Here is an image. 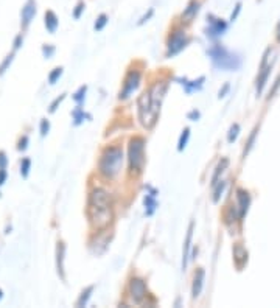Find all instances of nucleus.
<instances>
[{
    "instance_id": "nucleus-31",
    "label": "nucleus",
    "mask_w": 280,
    "mask_h": 308,
    "mask_svg": "<svg viewBox=\"0 0 280 308\" xmlns=\"http://www.w3.org/2000/svg\"><path fill=\"white\" fill-rule=\"evenodd\" d=\"M61 75H62V67H56V69H53V72L49 75V83H50V84H55L56 80H58V78H61Z\"/></svg>"
},
{
    "instance_id": "nucleus-14",
    "label": "nucleus",
    "mask_w": 280,
    "mask_h": 308,
    "mask_svg": "<svg viewBox=\"0 0 280 308\" xmlns=\"http://www.w3.org/2000/svg\"><path fill=\"white\" fill-rule=\"evenodd\" d=\"M204 277H205V272L203 268H199L195 274V279H193V285H191V297L196 299L199 294H201L203 287H204Z\"/></svg>"
},
{
    "instance_id": "nucleus-17",
    "label": "nucleus",
    "mask_w": 280,
    "mask_h": 308,
    "mask_svg": "<svg viewBox=\"0 0 280 308\" xmlns=\"http://www.w3.org/2000/svg\"><path fill=\"white\" fill-rule=\"evenodd\" d=\"M271 67H273V62H271V64H268L266 67L260 69V75L257 78V93H261L263 89H265L266 81H268V76H269V72H271Z\"/></svg>"
},
{
    "instance_id": "nucleus-1",
    "label": "nucleus",
    "mask_w": 280,
    "mask_h": 308,
    "mask_svg": "<svg viewBox=\"0 0 280 308\" xmlns=\"http://www.w3.org/2000/svg\"><path fill=\"white\" fill-rule=\"evenodd\" d=\"M87 217L95 229H105L114 218L111 196L103 188H93L89 195V205H87Z\"/></svg>"
},
{
    "instance_id": "nucleus-39",
    "label": "nucleus",
    "mask_w": 280,
    "mask_h": 308,
    "mask_svg": "<svg viewBox=\"0 0 280 308\" xmlns=\"http://www.w3.org/2000/svg\"><path fill=\"white\" fill-rule=\"evenodd\" d=\"M6 163H8L6 154L3 151H0V170H5L6 168Z\"/></svg>"
},
{
    "instance_id": "nucleus-13",
    "label": "nucleus",
    "mask_w": 280,
    "mask_h": 308,
    "mask_svg": "<svg viewBox=\"0 0 280 308\" xmlns=\"http://www.w3.org/2000/svg\"><path fill=\"white\" fill-rule=\"evenodd\" d=\"M35 14H36V2L35 0H28L25 6L22 8V25L28 27L30 22L33 20Z\"/></svg>"
},
{
    "instance_id": "nucleus-46",
    "label": "nucleus",
    "mask_w": 280,
    "mask_h": 308,
    "mask_svg": "<svg viewBox=\"0 0 280 308\" xmlns=\"http://www.w3.org/2000/svg\"><path fill=\"white\" fill-rule=\"evenodd\" d=\"M277 42H280V22H279V25H277Z\"/></svg>"
},
{
    "instance_id": "nucleus-2",
    "label": "nucleus",
    "mask_w": 280,
    "mask_h": 308,
    "mask_svg": "<svg viewBox=\"0 0 280 308\" xmlns=\"http://www.w3.org/2000/svg\"><path fill=\"white\" fill-rule=\"evenodd\" d=\"M123 167V149L120 146H108L98 161V171L103 178L114 179Z\"/></svg>"
},
{
    "instance_id": "nucleus-44",
    "label": "nucleus",
    "mask_w": 280,
    "mask_h": 308,
    "mask_svg": "<svg viewBox=\"0 0 280 308\" xmlns=\"http://www.w3.org/2000/svg\"><path fill=\"white\" fill-rule=\"evenodd\" d=\"M20 45H22V36L19 35L18 37H16V41H14V49H19Z\"/></svg>"
},
{
    "instance_id": "nucleus-16",
    "label": "nucleus",
    "mask_w": 280,
    "mask_h": 308,
    "mask_svg": "<svg viewBox=\"0 0 280 308\" xmlns=\"http://www.w3.org/2000/svg\"><path fill=\"white\" fill-rule=\"evenodd\" d=\"M182 86H184V89H186V93H193V92H198V91H201L203 89V83L205 81V78L204 76H201L199 78V80H196V81H188V80H186V78H179L178 80Z\"/></svg>"
},
{
    "instance_id": "nucleus-43",
    "label": "nucleus",
    "mask_w": 280,
    "mask_h": 308,
    "mask_svg": "<svg viewBox=\"0 0 280 308\" xmlns=\"http://www.w3.org/2000/svg\"><path fill=\"white\" fill-rule=\"evenodd\" d=\"M279 86H280V75H279V78L276 80V83H274V88H273V91L269 92V98L271 97H274V93H276V91L279 89Z\"/></svg>"
},
{
    "instance_id": "nucleus-24",
    "label": "nucleus",
    "mask_w": 280,
    "mask_h": 308,
    "mask_svg": "<svg viewBox=\"0 0 280 308\" xmlns=\"http://www.w3.org/2000/svg\"><path fill=\"white\" fill-rule=\"evenodd\" d=\"M226 185H227L226 181H220V182L213 187V188H215V192H213V202H215V204H217V202L221 199V196H223V193H224V188H226Z\"/></svg>"
},
{
    "instance_id": "nucleus-29",
    "label": "nucleus",
    "mask_w": 280,
    "mask_h": 308,
    "mask_svg": "<svg viewBox=\"0 0 280 308\" xmlns=\"http://www.w3.org/2000/svg\"><path fill=\"white\" fill-rule=\"evenodd\" d=\"M106 23H108V16H106V14H100V16H98V19H97V22H95V30H97V31H101L103 28L106 27Z\"/></svg>"
},
{
    "instance_id": "nucleus-45",
    "label": "nucleus",
    "mask_w": 280,
    "mask_h": 308,
    "mask_svg": "<svg viewBox=\"0 0 280 308\" xmlns=\"http://www.w3.org/2000/svg\"><path fill=\"white\" fill-rule=\"evenodd\" d=\"M6 181V171L5 170H0V185Z\"/></svg>"
},
{
    "instance_id": "nucleus-47",
    "label": "nucleus",
    "mask_w": 280,
    "mask_h": 308,
    "mask_svg": "<svg viewBox=\"0 0 280 308\" xmlns=\"http://www.w3.org/2000/svg\"><path fill=\"white\" fill-rule=\"evenodd\" d=\"M2 294H3V293H2V290H0V299H2Z\"/></svg>"
},
{
    "instance_id": "nucleus-26",
    "label": "nucleus",
    "mask_w": 280,
    "mask_h": 308,
    "mask_svg": "<svg viewBox=\"0 0 280 308\" xmlns=\"http://www.w3.org/2000/svg\"><path fill=\"white\" fill-rule=\"evenodd\" d=\"M238 134H240V125L234 123L230 126L229 134H227V142H229V144H234V142L237 140V137H238Z\"/></svg>"
},
{
    "instance_id": "nucleus-8",
    "label": "nucleus",
    "mask_w": 280,
    "mask_h": 308,
    "mask_svg": "<svg viewBox=\"0 0 280 308\" xmlns=\"http://www.w3.org/2000/svg\"><path fill=\"white\" fill-rule=\"evenodd\" d=\"M130 294H131V299L135 302V304H142L143 301H145L147 297V283L143 279H139V277H132L131 282H130Z\"/></svg>"
},
{
    "instance_id": "nucleus-9",
    "label": "nucleus",
    "mask_w": 280,
    "mask_h": 308,
    "mask_svg": "<svg viewBox=\"0 0 280 308\" xmlns=\"http://www.w3.org/2000/svg\"><path fill=\"white\" fill-rule=\"evenodd\" d=\"M237 201H238L240 219H243L244 215L247 213V209H249V205H251V196L246 190H243V188H238V190H237Z\"/></svg>"
},
{
    "instance_id": "nucleus-28",
    "label": "nucleus",
    "mask_w": 280,
    "mask_h": 308,
    "mask_svg": "<svg viewBox=\"0 0 280 308\" xmlns=\"http://www.w3.org/2000/svg\"><path fill=\"white\" fill-rule=\"evenodd\" d=\"M86 92H87V86H81V88L78 89V92L74 95V100L78 103V105H81L86 98Z\"/></svg>"
},
{
    "instance_id": "nucleus-18",
    "label": "nucleus",
    "mask_w": 280,
    "mask_h": 308,
    "mask_svg": "<svg viewBox=\"0 0 280 308\" xmlns=\"http://www.w3.org/2000/svg\"><path fill=\"white\" fill-rule=\"evenodd\" d=\"M64 252H66V246H64V243L59 241L58 243V248H56V265H58V274L61 275V279H64L66 275H64Z\"/></svg>"
},
{
    "instance_id": "nucleus-25",
    "label": "nucleus",
    "mask_w": 280,
    "mask_h": 308,
    "mask_svg": "<svg viewBox=\"0 0 280 308\" xmlns=\"http://www.w3.org/2000/svg\"><path fill=\"white\" fill-rule=\"evenodd\" d=\"M257 132H259V128H254V131L251 132L249 139H247V144L244 146V151H243V157H246V154L251 151L252 146H254V142H255V137H257Z\"/></svg>"
},
{
    "instance_id": "nucleus-27",
    "label": "nucleus",
    "mask_w": 280,
    "mask_h": 308,
    "mask_svg": "<svg viewBox=\"0 0 280 308\" xmlns=\"http://www.w3.org/2000/svg\"><path fill=\"white\" fill-rule=\"evenodd\" d=\"M72 115H74V120H75V125H76V126H78V125H81V123L84 122V118H86V117H89V118H91V115L84 114V110H83L81 108H76Z\"/></svg>"
},
{
    "instance_id": "nucleus-32",
    "label": "nucleus",
    "mask_w": 280,
    "mask_h": 308,
    "mask_svg": "<svg viewBox=\"0 0 280 308\" xmlns=\"http://www.w3.org/2000/svg\"><path fill=\"white\" fill-rule=\"evenodd\" d=\"M13 58H14V54H10V56H6L5 58V61H3V64L0 66V75H3L5 72H6V69H8V66L11 64L13 62Z\"/></svg>"
},
{
    "instance_id": "nucleus-33",
    "label": "nucleus",
    "mask_w": 280,
    "mask_h": 308,
    "mask_svg": "<svg viewBox=\"0 0 280 308\" xmlns=\"http://www.w3.org/2000/svg\"><path fill=\"white\" fill-rule=\"evenodd\" d=\"M64 98H66V93H62V95L61 97H58V98H56L53 103H52V105H50V112H55V110L56 109H58V106L61 105V103H62V100Z\"/></svg>"
},
{
    "instance_id": "nucleus-12",
    "label": "nucleus",
    "mask_w": 280,
    "mask_h": 308,
    "mask_svg": "<svg viewBox=\"0 0 280 308\" xmlns=\"http://www.w3.org/2000/svg\"><path fill=\"white\" fill-rule=\"evenodd\" d=\"M199 8H201V2L199 0H190V3L187 5V8L184 10V13L181 14V19L182 22L186 23H190L191 20H193L196 18V14L199 11Z\"/></svg>"
},
{
    "instance_id": "nucleus-11",
    "label": "nucleus",
    "mask_w": 280,
    "mask_h": 308,
    "mask_svg": "<svg viewBox=\"0 0 280 308\" xmlns=\"http://www.w3.org/2000/svg\"><path fill=\"white\" fill-rule=\"evenodd\" d=\"M193 227L195 223L191 221L190 226H188V231H187V236H186V241H184V252H182V270L186 271L187 263H188V257H190V249H191V236H193Z\"/></svg>"
},
{
    "instance_id": "nucleus-19",
    "label": "nucleus",
    "mask_w": 280,
    "mask_h": 308,
    "mask_svg": "<svg viewBox=\"0 0 280 308\" xmlns=\"http://www.w3.org/2000/svg\"><path fill=\"white\" fill-rule=\"evenodd\" d=\"M227 165H229V159H226V157H223V159L220 161V163L217 165V168H215V173H213V176H212V187H215L218 182H220V178L224 171H226L227 168Z\"/></svg>"
},
{
    "instance_id": "nucleus-7",
    "label": "nucleus",
    "mask_w": 280,
    "mask_h": 308,
    "mask_svg": "<svg viewBox=\"0 0 280 308\" xmlns=\"http://www.w3.org/2000/svg\"><path fill=\"white\" fill-rule=\"evenodd\" d=\"M140 75H142V72H140L139 69H131L130 72L126 73L125 83H123V89L120 91V95H118L120 100L130 98L131 93L139 88V84H140Z\"/></svg>"
},
{
    "instance_id": "nucleus-35",
    "label": "nucleus",
    "mask_w": 280,
    "mask_h": 308,
    "mask_svg": "<svg viewBox=\"0 0 280 308\" xmlns=\"http://www.w3.org/2000/svg\"><path fill=\"white\" fill-rule=\"evenodd\" d=\"M187 117H188V120L196 122V120H199V117H201V112H199L198 109H193V110H190V112L187 114Z\"/></svg>"
},
{
    "instance_id": "nucleus-22",
    "label": "nucleus",
    "mask_w": 280,
    "mask_h": 308,
    "mask_svg": "<svg viewBox=\"0 0 280 308\" xmlns=\"http://www.w3.org/2000/svg\"><path fill=\"white\" fill-rule=\"evenodd\" d=\"M93 285H91V287H87L83 293H81V296H79V299H78V302H76V305L78 307H84L86 304H87V301H89V297L92 296V293H93Z\"/></svg>"
},
{
    "instance_id": "nucleus-23",
    "label": "nucleus",
    "mask_w": 280,
    "mask_h": 308,
    "mask_svg": "<svg viewBox=\"0 0 280 308\" xmlns=\"http://www.w3.org/2000/svg\"><path fill=\"white\" fill-rule=\"evenodd\" d=\"M188 139H190V128H186L182 131V134H181V137H179V142H178V151H184V149H186V146H187V144H188Z\"/></svg>"
},
{
    "instance_id": "nucleus-5",
    "label": "nucleus",
    "mask_w": 280,
    "mask_h": 308,
    "mask_svg": "<svg viewBox=\"0 0 280 308\" xmlns=\"http://www.w3.org/2000/svg\"><path fill=\"white\" fill-rule=\"evenodd\" d=\"M167 89H168L167 81H157L151 86V89L148 91L149 98H151V118H153L154 125L157 122L159 112H161V106H162V101L165 98Z\"/></svg>"
},
{
    "instance_id": "nucleus-38",
    "label": "nucleus",
    "mask_w": 280,
    "mask_h": 308,
    "mask_svg": "<svg viewBox=\"0 0 280 308\" xmlns=\"http://www.w3.org/2000/svg\"><path fill=\"white\" fill-rule=\"evenodd\" d=\"M240 11H242V3H237V5H235V11L230 14V22H234V20L238 18Z\"/></svg>"
},
{
    "instance_id": "nucleus-10",
    "label": "nucleus",
    "mask_w": 280,
    "mask_h": 308,
    "mask_svg": "<svg viewBox=\"0 0 280 308\" xmlns=\"http://www.w3.org/2000/svg\"><path fill=\"white\" fill-rule=\"evenodd\" d=\"M210 27L207 28V36L215 39V37H220L224 35V31L227 30V23L224 22L223 19H213L210 16Z\"/></svg>"
},
{
    "instance_id": "nucleus-21",
    "label": "nucleus",
    "mask_w": 280,
    "mask_h": 308,
    "mask_svg": "<svg viewBox=\"0 0 280 308\" xmlns=\"http://www.w3.org/2000/svg\"><path fill=\"white\" fill-rule=\"evenodd\" d=\"M58 18H56V14L53 11H47L45 13V27L47 30L50 31V33H55L56 28H58Z\"/></svg>"
},
{
    "instance_id": "nucleus-20",
    "label": "nucleus",
    "mask_w": 280,
    "mask_h": 308,
    "mask_svg": "<svg viewBox=\"0 0 280 308\" xmlns=\"http://www.w3.org/2000/svg\"><path fill=\"white\" fill-rule=\"evenodd\" d=\"M234 257H235V262H237V266L238 268H242L247 262V252H246V249L242 246V244H235V248H234Z\"/></svg>"
},
{
    "instance_id": "nucleus-36",
    "label": "nucleus",
    "mask_w": 280,
    "mask_h": 308,
    "mask_svg": "<svg viewBox=\"0 0 280 308\" xmlns=\"http://www.w3.org/2000/svg\"><path fill=\"white\" fill-rule=\"evenodd\" d=\"M84 11V3L83 2H79L78 5H76V8H75V11H74V18L75 19H79L81 18V13Z\"/></svg>"
},
{
    "instance_id": "nucleus-42",
    "label": "nucleus",
    "mask_w": 280,
    "mask_h": 308,
    "mask_svg": "<svg viewBox=\"0 0 280 308\" xmlns=\"http://www.w3.org/2000/svg\"><path fill=\"white\" fill-rule=\"evenodd\" d=\"M27 144H28V137H27V136H23V137L19 140V146H18V148H19V149H25V148H27Z\"/></svg>"
},
{
    "instance_id": "nucleus-4",
    "label": "nucleus",
    "mask_w": 280,
    "mask_h": 308,
    "mask_svg": "<svg viewBox=\"0 0 280 308\" xmlns=\"http://www.w3.org/2000/svg\"><path fill=\"white\" fill-rule=\"evenodd\" d=\"M128 163H130L131 173H142L145 165V139L134 137L128 146Z\"/></svg>"
},
{
    "instance_id": "nucleus-30",
    "label": "nucleus",
    "mask_w": 280,
    "mask_h": 308,
    "mask_svg": "<svg viewBox=\"0 0 280 308\" xmlns=\"http://www.w3.org/2000/svg\"><path fill=\"white\" fill-rule=\"evenodd\" d=\"M30 167H31V161L28 159V157H25V159L22 161V167H20V175H22L23 178H27V176H28Z\"/></svg>"
},
{
    "instance_id": "nucleus-41",
    "label": "nucleus",
    "mask_w": 280,
    "mask_h": 308,
    "mask_svg": "<svg viewBox=\"0 0 280 308\" xmlns=\"http://www.w3.org/2000/svg\"><path fill=\"white\" fill-rule=\"evenodd\" d=\"M153 14H154V11H153V10H149V11H148V14H145V16H143V18L139 20V25H143V23H145V22H148V19H149Z\"/></svg>"
},
{
    "instance_id": "nucleus-3",
    "label": "nucleus",
    "mask_w": 280,
    "mask_h": 308,
    "mask_svg": "<svg viewBox=\"0 0 280 308\" xmlns=\"http://www.w3.org/2000/svg\"><path fill=\"white\" fill-rule=\"evenodd\" d=\"M207 54L212 59L213 66L220 69V70H237L242 66V58L238 54L230 53L226 47L221 44H215L212 45L209 50H207Z\"/></svg>"
},
{
    "instance_id": "nucleus-40",
    "label": "nucleus",
    "mask_w": 280,
    "mask_h": 308,
    "mask_svg": "<svg viewBox=\"0 0 280 308\" xmlns=\"http://www.w3.org/2000/svg\"><path fill=\"white\" fill-rule=\"evenodd\" d=\"M229 89H230V84H229V83H226V84L223 86V89L220 91V93H218V98H224V97H226V93L229 92Z\"/></svg>"
},
{
    "instance_id": "nucleus-6",
    "label": "nucleus",
    "mask_w": 280,
    "mask_h": 308,
    "mask_svg": "<svg viewBox=\"0 0 280 308\" xmlns=\"http://www.w3.org/2000/svg\"><path fill=\"white\" fill-rule=\"evenodd\" d=\"M190 42V39L187 36V33L181 28H176L173 33L168 37V42H167V53L165 56L167 58H173L176 56L178 53H181L184 49L187 47V44Z\"/></svg>"
},
{
    "instance_id": "nucleus-37",
    "label": "nucleus",
    "mask_w": 280,
    "mask_h": 308,
    "mask_svg": "<svg viewBox=\"0 0 280 308\" xmlns=\"http://www.w3.org/2000/svg\"><path fill=\"white\" fill-rule=\"evenodd\" d=\"M42 53H44V56H45V58H52V56H53V53H55V47H52V45H45L44 49H42Z\"/></svg>"
},
{
    "instance_id": "nucleus-15",
    "label": "nucleus",
    "mask_w": 280,
    "mask_h": 308,
    "mask_svg": "<svg viewBox=\"0 0 280 308\" xmlns=\"http://www.w3.org/2000/svg\"><path fill=\"white\" fill-rule=\"evenodd\" d=\"M149 188V193L145 195V199H143V204H145V209H147V215L151 217L153 213L156 212L157 209V201H156V195H157V190L156 188Z\"/></svg>"
},
{
    "instance_id": "nucleus-34",
    "label": "nucleus",
    "mask_w": 280,
    "mask_h": 308,
    "mask_svg": "<svg viewBox=\"0 0 280 308\" xmlns=\"http://www.w3.org/2000/svg\"><path fill=\"white\" fill-rule=\"evenodd\" d=\"M49 131H50V123H49V120H42V122H41V136L45 137L47 134H49Z\"/></svg>"
}]
</instances>
